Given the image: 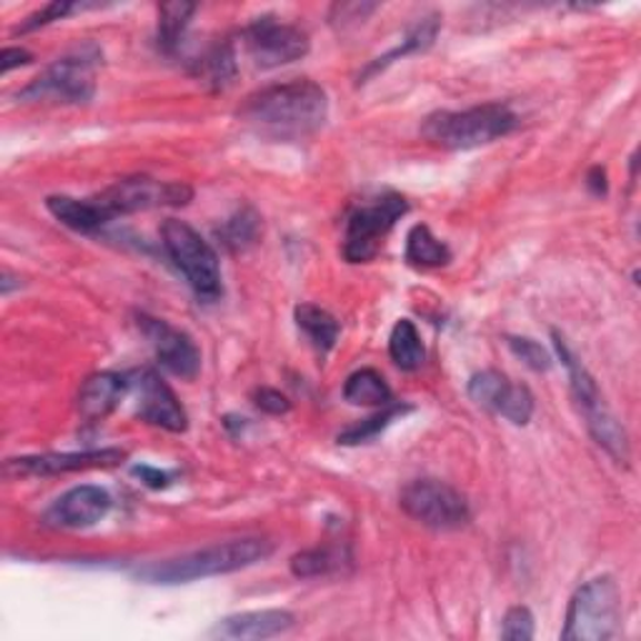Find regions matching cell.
I'll list each match as a JSON object with an SVG mask.
<instances>
[{
    "label": "cell",
    "instance_id": "6da1fadb",
    "mask_svg": "<svg viewBox=\"0 0 641 641\" xmlns=\"http://www.w3.org/2000/svg\"><path fill=\"white\" fill-rule=\"evenodd\" d=\"M243 118L273 138H306L327 123L329 96L309 78L276 83L246 101Z\"/></svg>",
    "mask_w": 641,
    "mask_h": 641
},
{
    "label": "cell",
    "instance_id": "7a4b0ae2",
    "mask_svg": "<svg viewBox=\"0 0 641 641\" xmlns=\"http://www.w3.org/2000/svg\"><path fill=\"white\" fill-rule=\"evenodd\" d=\"M273 554V544L269 539L246 537L211 544L191 554L158 561V564L143 567L138 577L151 581V584H189V581L233 574V571L249 569L259 561H266Z\"/></svg>",
    "mask_w": 641,
    "mask_h": 641
},
{
    "label": "cell",
    "instance_id": "3957f363",
    "mask_svg": "<svg viewBox=\"0 0 641 641\" xmlns=\"http://www.w3.org/2000/svg\"><path fill=\"white\" fill-rule=\"evenodd\" d=\"M519 126L517 113L504 103L473 106L467 111H439L427 118L421 133L447 151H469L509 136Z\"/></svg>",
    "mask_w": 641,
    "mask_h": 641
},
{
    "label": "cell",
    "instance_id": "277c9868",
    "mask_svg": "<svg viewBox=\"0 0 641 641\" xmlns=\"http://www.w3.org/2000/svg\"><path fill=\"white\" fill-rule=\"evenodd\" d=\"M554 343H557V351L561 361H564V367L569 371V379H571V393H574L577 399V407L581 411V417L587 421V429L591 433V439H594L601 449H604L611 459L619 461V463H629V437H627V429L621 427L619 419L611 413V409L604 403V397L599 393V387L591 373L581 367V361H577L574 353L569 351L567 341L559 337L554 331Z\"/></svg>",
    "mask_w": 641,
    "mask_h": 641
},
{
    "label": "cell",
    "instance_id": "5b68a950",
    "mask_svg": "<svg viewBox=\"0 0 641 641\" xmlns=\"http://www.w3.org/2000/svg\"><path fill=\"white\" fill-rule=\"evenodd\" d=\"M621 624V589L614 577H597L577 589L567 609L564 641H607Z\"/></svg>",
    "mask_w": 641,
    "mask_h": 641
},
{
    "label": "cell",
    "instance_id": "8992f818",
    "mask_svg": "<svg viewBox=\"0 0 641 641\" xmlns=\"http://www.w3.org/2000/svg\"><path fill=\"white\" fill-rule=\"evenodd\" d=\"M161 239L166 253L176 263V269L183 273V279L189 281L193 293L203 301L221 299V261L213 246L189 223L176 219H169L161 226Z\"/></svg>",
    "mask_w": 641,
    "mask_h": 641
},
{
    "label": "cell",
    "instance_id": "52a82bcc",
    "mask_svg": "<svg viewBox=\"0 0 641 641\" xmlns=\"http://www.w3.org/2000/svg\"><path fill=\"white\" fill-rule=\"evenodd\" d=\"M101 63L98 46L86 43L73 53L58 58L46 71L28 83L18 98L21 101L88 103L96 93V68Z\"/></svg>",
    "mask_w": 641,
    "mask_h": 641
},
{
    "label": "cell",
    "instance_id": "ba28073f",
    "mask_svg": "<svg viewBox=\"0 0 641 641\" xmlns=\"http://www.w3.org/2000/svg\"><path fill=\"white\" fill-rule=\"evenodd\" d=\"M193 199V191L181 181H156L148 176H128V179L116 181L106 191L93 196V201L106 221L111 223L118 216L151 211V209H179Z\"/></svg>",
    "mask_w": 641,
    "mask_h": 641
},
{
    "label": "cell",
    "instance_id": "9c48e42d",
    "mask_svg": "<svg viewBox=\"0 0 641 641\" xmlns=\"http://www.w3.org/2000/svg\"><path fill=\"white\" fill-rule=\"evenodd\" d=\"M409 213V203L399 193H383L373 203L359 206L349 216L347 239H343V259L349 263H369L377 259L383 239Z\"/></svg>",
    "mask_w": 641,
    "mask_h": 641
},
{
    "label": "cell",
    "instance_id": "30bf717a",
    "mask_svg": "<svg viewBox=\"0 0 641 641\" xmlns=\"http://www.w3.org/2000/svg\"><path fill=\"white\" fill-rule=\"evenodd\" d=\"M401 509L419 524L453 531L469 524L471 509L459 489L443 484L439 479H417L401 491Z\"/></svg>",
    "mask_w": 641,
    "mask_h": 641
},
{
    "label": "cell",
    "instance_id": "8fae6325",
    "mask_svg": "<svg viewBox=\"0 0 641 641\" xmlns=\"http://www.w3.org/2000/svg\"><path fill=\"white\" fill-rule=\"evenodd\" d=\"M243 46L259 68H279L301 61L309 53V36L299 26L283 23L273 16L256 18L243 31Z\"/></svg>",
    "mask_w": 641,
    "mask_h": 641
},
{
    "label": "cell",
    "instance_id": "7c38bea8",
    "mask_svg": "<svg viewBox=\"0 0 641 641\" xmlns=\"http://www.w3.org/2000/svg\"><path fill=\"white\" fill-rule=\"evenodd\" d=\"M138 329L153 349L158 363L173 377L191 381L201 371V351L186 331L171 327L169 321L156 319V316H138Z\"/></svg>",
    "mask_w": 641,
    "mask_h": 641
},
{
    "label": "cell",
    "instance_id": "4fadbf2b",
    "mask_svg": "<svg viewBox=\"0 0 641 641\" xmlns=\"http://www.w3.org/2000/svg\"><path fill=\"white\" fill-rule=\"evenodd\" d=\"M469 397L479 407L501 413L517 427H527L534 417V393L524 383L509 381L504 373L494 369L473 373L469 381Z\"/></svg>",
    "mask_w": 641,
    "mask_h": 641
},
{
    "label": "cell",
    "instance_id": "5bb4252c",
    "mask_svg": "<svg viewBox=\"0 0 641 641\" xmlns=\"http://www.w3.org/2000/svg\"><path fill=\"white\" fill-rule=\"evenodd\" d=\"M131 391L138 399V419L151 423V427L166 429L171 433H183L189 429V417L181 401L176 399L173 389L161 379L153 369H141L131 373Z\"/></svg>",
    "mask_w": 641,
    "mask_h": 641
},
{
    "label": "cell",
    "instance_id": "9a60e30c",
    "mask_svg": "<svg viewBox=\"0 0 641 641\" xmlns=\"http://www.w3.org/2000/svg\"><path fill=\"white\" fill-rule=\"evenodd\" d=\"M121 449H93L73 453H41V457H21L6 461V477H58V473L108 469L123 463Z\"/></svg>",
    "mask_w": 641,
    "mask_h": 641
},
{
    "label": "cell",
    "instance_id": "2e32d148",
    "mask_svg": "<svg viewBox=\"0 0 641 641\" xmlns=\"http://www.w3.org/2000/svg\"><path fill=\"white\" fill-rule=\"evenodd\" d=\"M111 504V494L106 489L83 484L53 501V507L43 514V521L46 527L53 529H88L108 517Z\"/></svg>",
    "mask_w": 641,
    "mask_h": 641
},
{
    "label": "cell",
    "instance_id": "e0dca14e",
    "mask_svg": "<svg viewBox=\"0 0 641 641\" xmlns=\"http://www.w3.org/2000/svg\"><path fill=\"white\" fill-rule=\"evenodd\" d=\"M296 617L286 609H261L241 611V614L226 617L211 629L216 639H271L291 631Z\"/></svg>",
    "mask_w": 641,
    "mask_h": 641
},
{
    "label": "cell",
    "instance_id": "ac0fdd59",
    "mask_svg": "<svg viewBox=\"0 0 641 641\" xmlns=\"http://www.w3.org/2000/svg\"><path fill=\"white\" fill-rule=\"evenodd\" d=\"M128 391H131V377L126 373H93L78 391V411L86 421H101L123 401Z\"/></svg>",
    "mask_w": 641,
    "mask_h": 641
},
{
    "label": "cell",
    "instance_id": "d6986e66",
    "mask_svg": "<svg viewBox=\"0 0 641 641\" xmlns=\"http://www.w3.org/2000/svg\"><path fill=\"white\" fill-rule=\"evenodd\" d=\"M58 221L78 233H96L108 223L106 216L98 209L93 199H71V196H51L46 201Z\"/></svg>",
    "mask_w": 641,
    "mask_h": 641
},
{
    "label": "cell",
    "instance_id": "ffe728a7",
    "mask_svg": "<svg viewBox=\"0 0 641 641\" xmlns=\"http://www.w3.org/2000/svg\"><path fill=\"white\" fill-rule=\"evenodd\" d=\"M296 327L303 331V337L311 341V347L321 353H327L337 347V339L341 331L339 321L333 319L327 309H321V306H316V303L296 306Z\"/></svg>",
    "mask_w": 641,
    "mask_h": 641
},
{
    "label": "cell",
    "instance_id": "44dd1931",
    "mask_svg": "<svg viewBox=\"0 0 641 641\" xmlns=\"http://www.w3.org/2000/svg\"><path fill=\"white\" fill-rule=\"evenodd\" d=\"M439 28H441V18H439V16L421 18V21H419L417 26H413L411 31L407 33V38H403L401 46L393 48V51H389L387 56L377 58V61H373V63L367 68V71H363V78H369V76H373V73L383 71V68L391 66L393 61H399V58H403V56L427 51V48H431L433 41H437Z\"/></svg>",
    "mask_w": 641,
    "mask_h": 641
},
{
    "label": "cell",
    "instance_id": "7402d4cb",
    "mask_svg": "<svg viewBox=\"0 0 641 641\" xmlns=\"http://www.w3.org/2000/svg\"><path fill=\"white\" fill-rule=\"evenodd\" d=\"M343 399L353 403V407L383 409V407H389V403H393V393L379 371L361 369L357 373H351L347 383H343Z\"/></svg>",
    "mask_w": 641,
    "mask_h": 641
},
{
    "label": "cell",
    "instance_id": "603a6c76",
    "mask_svg": "<svg viewBox=\"0 0 641 641\" xmlns=\"http://www.w3.org/2000/svg\"><path fill=\"white\" fill-rule=\"evenodd\" d=\"M389 357L401 371H417L427 361V349H423L421 333L413 327V321L401 319L391 329L389 337Z\"/></svg>",
    "mask_w": 641,
    "mask_h": 641
},
{
    "label": "cell",
    "instance_id": "cb8c5ba5",
    "mask_svg": "<svg viewBox=\"0 0 641 641\" xmlns=\"http://www.w3.org/2000/svg\"><path fill=\"white\" fill-rule=\"evenodd\" d=\"M407 261L419 269H439L451 261V251L431 233L429 226L419 223L407 236Z\"/></svg>",
    "mask_w": 641,
    "mask_h": 641
},
{
    "label": "cell",
    "instance_id": "d4e9b609",
    "mask_svg": "<svg viewBox=\"0 0 641 641\" xmlns=\"http://www.w3.org/2000/svg\"><path fill=\"white\" fill-rule=\"evenodd\" d=\"M193 13L196 6L181 3V0H176V3H163L158 8V48H161L163 53L173 56L179 51Z\"/></svg>",
    "mask_w": 641,
    "mask_h": 641
},
{
    "label": "cell",
    "instance_id": "484cf974",
    "mask_svg": "<svg viewBox=\"0 0 641 641\" xmlns=\"http://www.w3.org/2000/svg\"><path fill=\"white\" fill-rule=\"evenodd\" d=\"M236 71H239V66H236V53L231 43L213 46L211 51L196 63V78H199L203 86H209L211 91H223L226 86H231Z\"/></svg>",
    "mask_w": 641,
    "mask_h": 641
},
{
    "label": "cell",
    "instance_id": "4316f807",
    "mask_svg": "<svg viewBox=\"0 0 641 641\" xmlns=\"http://www.w3.org/2000/svg\"><path fill=\"white\" fill-rule=\"evenodd\" d=\"M259 233H261V216L256 213V209H251V206H243V209L236 211L231 219L216 231L221 243L233 253L246 251L249 246H253L256 239H259Z\"/></svg>",
    "mask_w": 641,
    "mask_h": 641
},
{
    "label": "cell",
    "instance_id": "83f0119b",
    "mask_svg": "<svg viewBox=\"0 0 641 641\" xmlns=\"http://www.w3.org/2000/svg\"><path fill=\"white\" fill-rule=\"evenodd\" d=\"M347 554L339 547H316L306 549L301 554L291 559V571L299 579H313V577H329L333 571H339Z\"/></svg>",
    "mask_w": 641,
    "mask_h": 641
},
{
    "label": "cell",
    "instance_id": "f1b7e54d",
    "mask_svg": "<svg viewBox=\"0 0 641 641\" xmlns=\"http://www.w3.org/2000/svg\"><path fill=\"white\" fill-rule=\"evenodd\" d=\"M409 411H411V407H407V403H389V407H383V411L373 413V417L363 419L359 423H351L349 429H343L339 433V443L357 447V443H367L369 439H377L383 429H389L393 421Z\"/></svg>",
    "mask_w": 641,
    "mask_h": 641
},
{
    "label": "cell",
    "instance_id": "f546056e",
    "mask_svg": "<svg viewBox=\"0 0 641 641\" xmlns=\"http://www.w3.org/2000/svg\"><path fill=\"white\" fill-rule=\"evenodd\" d=\"M509 349L514 353L517 359H521L527 363L531 371H539L544 373L551 369V357L549 351L541 347L539 341L534 339H527V337H509Z\"/></svg>",
    "mask_w": 641,
    "mask_h": 641
},
{
    "label": "cell",
    "instance_id": "4dcf8cb0",
    "mask_svg": "<svg viewBox=\"0 0 641 641\" xmlns=\"http://www.w3.org/2000/svg\"><path fill=\"white\" fill-rule=\"evenodd\" d=\"M501 639L529 641L534 639V614L527 607H511L501 624Z\"/></svg>",
    "mask_w": 641,
    "mask_h": 641
},
{
    "label": "cell",
    "instance_id": "1f68e13d",
    "mask_svg": "<svg viewBox=\"0 0 641 641\" xmlns=\"http://www.w3.org/2000/svg\"><path fill=\"white\" fill-rule=\"evenodd\" d=\"M78 8L81 6L68 3V0H56V3H48L41 8V11L28 16L26 21L16 28V33H28V31H36V28H43L48 23H53V21H61V18H66L68 13L78 11Z\"/></svg>",
    "mask_w": 641,
    "mask_h": 641
},
{
    "label": "cell",
    "instance_id": "d6a6232c",
    "mask_svg": "<svg viewBox=\"0 0 641 641\" xmlns=\"http://www.w3.org/2000/svg\"><path fill=\"white\" fill-rule=\"evenodd\" d=\"M253 403H256V407H259L261 411L271 413V417H281V413H289V411H291V401L286 399L281 391H276V389H256Z\"/></svg>",
    "mask_w": 641,
    "mask_h": 641
},
{
    "label": "cell",
    "instance_id": "836d02e7",
    "mask_svg": "<svg viewBox=\"0 0 641 641\" xmlns=\"http://www.w3.org/2000/svg\"><path fill=\"white\" fill-rule=\"evenodd\" d=\"M377 11V6H363V3H343V6H333L331 11V21L333 23H343L347 26L349 21H363L369 13Z\"/></svg>",
    "mask_w": 641,
    "mask_h": 641
},
{
    "label": "cell",
    "instance_id": "e575fe53",
    "mask_svg": "<svg viewBox=\"0 0 641 641\" xmlns=\"http://www.w3.org/2000/svg\"><path fill=\"white\" fill-rule=\"evenodd\" d=\"M33 61V56L23 51V48H6L3 56H0V73H11L13 68H21L28 66Z\"/></svg>",
    "mask_w": 641,
    "mask_h": 641
},
{
    "label": "cell",
    "instance_id": "d590c367",
    "mask_svg": "<svg viewBox=\"0 0 641 641\" xmlns=\"http://www.w3.org/2000/svg\"><path fill=\"white\" fill-rule=\"evenodd\" d=\"M136 477H141V481L146 487L151 489H166L171 484V477L161 469H153V467H136L133 469Z\"/></svg>",
    "mask_w": 641,
    "mask_h": 641
},
{
    "label": "cell",
    "instance_id": "8d00e7d4",
    "mask_svg": "<svg viewBox=\"0 0 641 641\" xmlns=\"http://www.w3.org/2000/svg\"><path fill=\"white\" fill-rule=\"evenodd\" d=\"M587 186L594 196H604L607 193V171L601 166H594L587 176Z\"/></svg>",
    "mask_w": 641,
    "mask_h": 641
},
{
    "label": "cell",
    "instance_id": "74e56055",
    "mask_svg": "<svg viewBox=\"0 0 641 641\" xmlns=\"http://www.w3.org/2000/svg\"><path fill=\"white\" fill-rule=\"evenodd\" d=\"M13 289H21V279H16L11 271H3V279H0V293L11 296Z\"/></svg>",
    "mask_w": 641,
    "mask_h": 641
}]
</instances>
